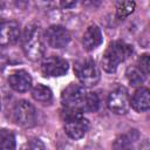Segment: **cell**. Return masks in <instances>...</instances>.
Here are the masks:
<instances>
[{"instance_id":"cell-1","label":"cell","mask_w":150,"mask_h":150,"mask_svg":"<svg viewBox=\"0 0 150 150\" xmlns=\"http://www.w3.org/2000/svg\"><path fill=\"white\" fill-rule=\"evenodd\" d=\"M22 49L25 55L32 60L38 61L45 54V45L42 41L41 27L38 22H29L22 34Z\"/></svg>"},{"instance_id":"cell-2","label":"cell","mask_w":150,"mask_h":150,"mask_svg":"<svg viewBox=\"0 0 150 150\" xmlns=\"http://www.w3.org/2000/svg\"><path fill=\"white\" fill-rule=\"evenodd\" d=\"M132 53V47L122 41H115L108 46L102 57V67L108 73L116 71L117 67Z\"/></svg>"},{"instance_id":"cell-3","label":"cell","mask_w":150,"mask_h":150,"mask_svg":"<svg viewBox=\"0 0 150 150\" xmlns=\"http://www.w3.org/2000/svg\"><path fill=\"white\" fill-rule=\"evenodd\" d=\"M74 71L79 81L86 86H95L100 81V70L91 59H83L74 64Z\"/></svg>"},{"instance_id":"cell-4","label":"cell","mask_w":150,"mask_h":150,"mask_svg":"<svg viewBox=\"0 0 150 150\" xmlns=\"http://www.w3.org/2000/svg\"><path fill=\"white\" fill-rule=\"evenodd\" d=\"M13 121L23 128H30L36 123V110L28 101H19L12 111Z\"/></svg>"},{"instance_id":"cell-5","label":"cell","mask_w":150,"mask_h":150,"mask_svg":"<svg viewBox=\"0 0 150 150\" xmlns=\"http://www.w3.org/2000/svg\"><path fill=\"white\" fill-rule=\"evenodd\" d=\"M86 95H87V91L82 86L70 83L68 87H66L62 90L61 101L66 108L77 109L82 111V105H83Z\"/></svg>"},{"instance_id":"cell-6","label":"cell","mask_w":150,"mask_h":150,"mask_svg":"<svg viewBox=\"0 0 150 150\" xmlns=\"http://www.w3.org/2000/svg\"><path fill=\"white\" fill-rule=\"evenodd\" d=\"M108 108L117 115H123L128 112L130 108L128 91L124 88H116L115 90H112L108 97Z\"/></svg>"},{"instance_id":"cell-7","label":"cell","mask_w":150,"mask_h":150,"mask_svg":"<svg viewBox=\"0 0 150 150\" xmlns=\"http://www.w3.org/2000/svg\"><path fill=\"white\" fill-rule=\"evenodd\" d=\"M45 39L52 48H63L69 43L70 34L64 27L53 25L45 32Z\"/></svg>"},{"instance_id":"cell-8","label":"cell","mask_w":150,"mask_h":150,"mask_svg":"<svg viewBox=\"0 0 150 150\" xmlns=\"http://www.w3.org/2000/svg\"><path fill=\"white\" fill-rule=\"evenodd\" d=\"M89 129V121L82 115L70 117L64 121V131L73 139L82 138Z\"/></svg>"},{"instance_id":"cell-9","label":"cell","mask_w":150,"mask_h":150,"mask_svg":"<svg viewBox=\"0 0 150 150\" xmlns=\"http://www.w3.org/2000/svg\"><path fill=\"white\" fill-rule=\"evenodd\" d=\"M41 70L45 76H62L68 70V62L60 56H49L42 61Z\"/></svg>"},{"instance_id":"cell-10","label":"cell","mask_w":150,"mask_h":150,"mask_svg":"<svg viewBox=\"0 0 150 150\" xmlns=\"http://www.w3.org/2000/svg\"><path fill=\"white\" fill-rule=\"evenodd\" d=\"M20 38L19 23L12 20L0 21V46H8L15 43Z\"/></svg>"},{"instance_id":"cell-11","label":"cell","mask_w":150,"mask_h":150,"mask_svg":"<svg viewBox=\"0 0 150 150\" xmlns=\"http://www.w3.org/2000/svg\"><path fill=\"white\" fill-rule=\"evenodd\" d=\"M11 88L19 93H25L32 87V76L26 70H15L8 76Z\"/></svg>"},{"instance_id":"cell-12","label":"cell","mask_w":150,"mask_h":150,"mask_svg":"<svg viewBox=\"0 0 150 150\" xmlns=\"http://www.w3.org/2000/svg\"><path fill=\"white\" fill-rule=\"evenodd\" d=\"M130 107L138 112L146 111L150 108V91H149V89L145 87H141L139 89H137L130 100Z\"/></svg>"},{"instance_id":"cell-13","label":"cell","mask_w":150,"mask_h":150,"mask_svg":"<svg viewBox=\"0 0 150 150\" xmlns=\"http://www.w3.org/2000/svg\"><path fill=\"white\" fill-rule=\"evenodd\" d=\"M83 47L87 50H93L102 43V33L97 26H89L82 38Z\"/></svg>"},{"instance_id":"cell-14","label":"cell","mask_w":150,"mask_h":150,"mask_svg":"<svg viewBox=\"0 0 150 150\" xmlns=\"http://www.w3.org/2000/svg\"><path fill=\"white\" fill-rule=\"evenodd\" d=\"M32 96L35 101L38 102H42V103H49L53 98V93L52 90L43 86V84H36L33 87L32 89Z\"/></svg>"},{"instance_id":"cell-15","label":"cell","mask_w":150,"mask_h":150,"mask_svg":"<svg viewBox=\"0 0 150 150\" xmlns=\"http://www.w3.org/2000/svg\"><path fill=\"white\" fill-rule=\"evenodd\" d=\"M0 150H15L14 134L7 129L0 130Z\"/></svg>"},{"instance_id":"cell-16","label":"cell","mask_w":150,"mask_h":150,"mask_svg":"<svg viewBox=\"0 0 150 150\" xmlns=\"http://www.w3.org/2000/svg\"><path fill=\"white\" fill-rule=\"evenodd\" d=\"M136 7V4L134 1H121L116 6V15L118 19L123 20L127 16H129Z\"/></svg>"},{"instance_id":"cell-17","label":"cell","mask_w":150,"mask_h":150,"mask_svg":"<svg viewBox=\"0 0 150 150\" xmlns=\"http://www.w3.org/2000/svg\"><path fill=\"white\" fill-rule=\"evenodd\" d=\"M100 107V100L98 96L95 93H87L83 105H82V111H89L94 112L98 109Z\"/></svg>"},{"instance_id":"cell-18","label":"cell","mask_w":150,"mask_h":150,"mask_svg":"<svg viewBox=\"0 0 150 150\" xmlns=\"http://www.w3.org/2000/svg\"><path fill=\"white\" fill-rule=\"evenodd\" d=\"M112 150H134L132 139L128 135L118 136L112 143Z\"/></svg>"},{"instance_id":"cell-19","label":"cell","mask_w":150,"mask_h":150,"mask_svg":"<svg viewBox=\"0 0 150 150\" xmlns=\"http://www.w3.org/2000/svg\"><path fill=\"white\" fill-rule=\"evenodd\" d=\"M127 77H128L129 83L131 86L136 87V86H141L144 82L145 76L136 67H131V68H128V70H127Z\"/></svg>"},{"instance_id":"cell-20","label":"cell","mask_w":150,"mask_h":150,"mask_svg":"<svg viewBox=\"0 0 150 150\" xmlns=\"http://www.w3.org/2000/svg\"><path fill=\"white\" fill-rule=\"evenodd\" d=\"M137 69L145 76L149 74V67H150V61H149V55L148 54H143L138 57L137 60Z\"/></svg>"},{"instance_id":"cell-21","label":"cell","mask_w":150,"mask_h":150,"mask_svg":"<svg viewBox=\"0 0 150 150\" xmlns=\"http://www.w3.org/2000/svg\"><path fill=\"white\" fill-rule=\"evenodd\" d=\"M21 150H46L45 144L40 139H30L21 146Z\"/></svg>"},{"instance_id":"cell-22","label":"cell","mask_w":150,"mask_h":150,"mask_svg":"<svg viewBox=\"0 0 150 150\" xmlns=\"http://www.w3.org/2000/svg\"><path fill=\"white\" fill-rule=\"evenodd\" d=\"M76 5V1H61V6L64 8H69Z\"/></svg>"},{"instance_id":"cell-23","label":"cell","mask_w":150,"mask_h":150,"mask_svg":"<svg viewBox=\"0 0 150 150\" xmlns=\"http://www.w3.org/2000/svg\"><path fill=\"white\" fill-rule=\"evenodd\" d=\"M0 107H1V103H0Z\"/></svg>"}]
</instances>
